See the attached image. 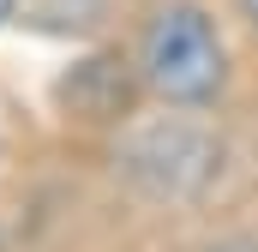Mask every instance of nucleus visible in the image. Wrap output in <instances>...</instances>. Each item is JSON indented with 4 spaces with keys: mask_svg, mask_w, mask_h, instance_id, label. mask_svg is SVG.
<instances>
[{
    "mask_svg": "<svg viewBox=\"0 0 258 252\" xmlns=\"http://www.w3.org/2000/svg\"><path fill=\"white\" fill-rule=\"evenodd\" d=\"M240 12H246V24L258 30V0H240Z\"/></svg>",
    "mask_w": 258,
    "mask_h": 252,
    "instance_id": "obj_5",
    "label": "nucleus"
},
{
    "mask_svg": "<svg viewBox=\"0 0 258 252\" xmlns=\"http://www.w3.org/2000/svg\"><path fill=\"white\" fill-rule=\"evenodd\" d=\"M12 12H18V0H0V30L12 24Z\"/></svg>",
    "mask_w": 258,
    "mask_h": 252,
    "instance_id": "obj_4",
    "label": "nucleus"
},
{
    "mask_svg": "<svg viewBox=\"0 0 258 252\" xmlns=\"http://www.w3.org/2000/svg\"><path fill=\"white\" fill-rule=\"evenodd\" d=\"M132 78L162 108H180V114L210 108L228 90V42H222L216 18L198 0H162V6H150V18L138 30Z\"/></svg>",
    "mask_w": 258,
    "mask_h": 252,
    "instance_id": "obj_1",
    "label": "nucleus"
},
{
    "mask_svg": "<svg viewBox=\"0 0 258 252\" xmlns=\"http://www.w3.org/2000/svg\"><path fill=\"white\" fill-rule=\"evenodd\" d=\"M126 168L138 180H150L156 192H186V186H198V180L216 168V144H210L192 120L174 114V120L144 126L126 144Z\"/></svg>",
    "mask_w": 258,
    "mask_h": 252,
    "instance_id": "obj_2",
    "label": "nucleus"
},
{
    "mask_svg": "<svg viewBox=\"0 0 258 252\" xmlns=\"http://www.w3.org/2000/svg\"><path fill=\"white\" fill-rule=\"evenodd\" d=\"M210 252H258V240H222V246H210Z\"/></svg>",
    "mask_w": 258,
    "mask_h": 252,
    "instance_id": "obj_3",
    "label": "nucleus"
}]
</instances>
